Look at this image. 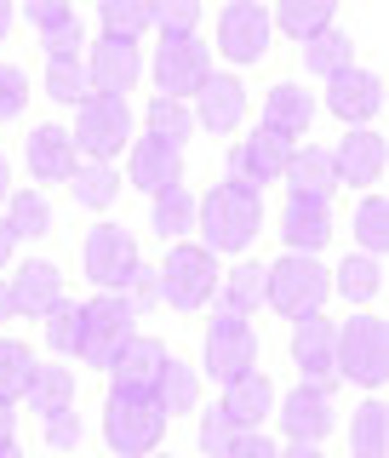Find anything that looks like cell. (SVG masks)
<instances>
[{"mask_svg": "<svg viewBox=\"0 0 389 458\" xmlns=\"http://www.w3.org/2000/svg\"><path fill=\"white\" fill-rule=\"evenodd\" d=\"M195 229L207 252H247L252 235L264 229V195L218 183V190H207L195 200Z\"/></svg>", "mask_w": 389, "mask_h": 458, "instance_id": "obj_1", "label": "cell"}, {"mask_svg": "<svg viewBox=\"0 0 389 458\" xmlns=\"http://www.w3.org/2000/svg\"><path fill=\"white\" fill-rule=\"evenodd\" d=\"M326 298H333V269L321 258L304 252H281L275 264H264V304L286 315V321H304V315H321Z\"/></svg>", "mask_w": 389, "mask_h": 458, "instance_id": "obj_2", "label": "cell"}, {"mask_svg": "<svg viewBox=\"0 0 389 458\" xmlns=\"http://www.w3.org/2000/svg\"><path fill=\"white\" fill-rule=\"evenodd\" d=\"M161 436H166L161 401L109 390V401H104V441L114 453H121V458H149V453H161Z\"/></svg>", "mask_w": 389, "mask_h": 458, "instance_id": "obj_3", "label": "cell"}, {"mask_svg": "<svg viewBox=\"0 0 389 458\" xmlns=\"http://www.w3.org/2000/svg\"><path fill=\"white\" fill-rule=\"evenodd\" d=\"M132 321H138V315H132V304H126L121 293H97L92 304H80V344H75V355H80L86 367L109 372L114 355L138 338Z\"/></svg>", "mask_w": 389, "mask_h": 458, "instance_id": "obj_4", "label": "cell"}, {"mask_svg": "<svg viewBox=\"0 0 389 458\" xmlns=\"http://www.w3.org/2000/svg\"><path fill=\"white\" fill-rule=\"evenodd\" d=\"M75 149L86 155V161H109L114 166V155L132 143V109H126V98H104V92H92L80 104L75 114Z\"/></svg>", "mask_w": 389, "mask_h": 458, "instance_id": "obj_5", "label": "cell"}, {"mask_svg": "<svg viewBox=\"0 0 389 458\" xmlns=\"http://www.w3.org/2000/svg\"><path fill=\"white\" fill-rule=\"evenodd\" d=\"M338 378H355L367 390L389 378V327L378 315H355L338 327Z\"/></svg>", "mask_w": 389, "mask_h": 458, "instance_id": "obj_6", "label": "cell"}, {"mask_svg": "<svg viewBox=\"0 0 389 458\" xmlns=\"http://www.w3.org/2000/svg\"><path fill=\"white\" fill-rule=\"evenodd\" d=\"M218 281H224L218 252H207V247H172V258L161 264V304L200 310V304H212Z\"/></svg>", "mask_w": 389, "mask_h": 458, "instance_id": "obj_7", "label": "cell"}, {"mask_svg": "<svg viewBox=\"0 0 389 458\" xmlns=\"http://www.w3.org/2000/svg\"><path fill=\"white\" fill-rule=\"evenodd\" d=\"M80 269H86V281H92L97 293H121L126 276L138 269V241H132V229L97 224L92 235H86V247H80Z\"/></svg>", "mask_w": 389, "mask_h": 458, "instance_id": "obj_8", "label": "cell"}, {"mask_svg": "<svg viewBox=\"0 0 389 458\" xmlns=\"http://www.w3.org/2000/svg\"><path fill=\"white\" fill-rule=\"evenodd\" d=\"M200 372L218 384L241 378V372H258V333L247 321H235V315H218L207 327V344H200Z\"/></svg>", "mask_w": 389, "mask_h": 458, "instance_id": "obj_9", "label": "cell"}, {"mask_svg": "<svg viewBox=\"0 0 389 458\" xmlns=\"http://www.w3.org/2000/svg\"><path fill=\"white\" fill-rule=\"evenodd\" d=\"M286 161H292V143L258 126V132H247L235 149H229V183H235V190L264 195V183H281Z\"/></svg>", "mask_w": 389, "mask_h": 458, "instance_id": "obj_10", "label": "cell"}, {"mask_svg": "<svg viewBox=\"0 0 389 458\" xmlns=\"http://www.w3.org/2000/svg\"><path fill=\"white\" fill-rule=\"evenodd\" d=\"M292 367L304 372V384L333 395V384H338V321H326V315L292 321Z\"/></svg>", "mask_w": 389, "mask_h": 458, "instance_id": "obj_11", "label": "cell"}, {"mask_svg": "<svg viewBox=\"0 0 389 458\" xmlns=\"http://www.w3.org/2000/svg\"><path fill=\"white\" fill-rule=\"evenodd\" d=\"M212 75V52L200 47L195 35H183V40H161L155 47V86H161V98H195L200 86H207Z\"/></svg>", "mask_w": 389, "mask_h": 458, "instance_id": "obj_12", "label": "cell"}, {"mask_svg": "<svg viewBox=\"0 0 389 458\" xmlns=\"http://www.w3.org/2000/svg\"><path fill=\"white\" fill-rule=\"evenodd\" d=\"M275 419H281V429H286V441H292V447H321V441L333 436L338 412H333V395H326V390H315V384H298V390L281 401Z\"/></svg>", "mask_w": 389, "mask_h": 458, "instance_id": "obj_13", "label": "cell"}, {"mask_svg": "<svg viewBox=\"0 0 389 458\" xmlns=\"http://www.w3.org/2000/svg\"><path fill=\"white\" fill-rule=\"evenodd\" d=\"M269 12L258 6V0H235V6H224L218 18V52L229 64H258V57L269 52Z\"/></svg>", "mask_w": 389, "mask_h": 458, "instance_id": "obj_14", "label": "cell"}, {"mask_svg": "<svg viewBox=\"0 0 389 458\" xmlns=\"http://www.w3.org/2000/svg\"><path fill=\"white\" fill-rule=\"evenodd\" d=\"M86 81H92V92H104V98H126L132 86L143 81V52H138V40H97L92 57H86Z\"/></svg>", "mask_w": 389, "mask_h": 458, "instance_id": "obj_15", "label": "cell"}, {"mask_svg": "<svg viewBox=\"0 0 389 458\" xmlns=\"http://www.w3.org/2000/svg\"><path fill=\"white\" fill-rule=\"evenodd\" d=\"M121 183H138L149 200L161 190H178L183 183V149H172V143H161V138H132V161H126Z\"/></svg>", "mask_w": 389, "mask_h": 458, "instance_id": "obj_16", "label": "cell"}, {"mask_svg": "<svg viewBox=\"0 0 389 458\" xmlns=\"http://www.w3.org/2000/svg\"><path fill=\"white\" fill-rule=\"evenodd\" d=\"M326 109L338 114V121H350V126H367L372 114L384 109V81L372 75V69H338L333 81H326Z\"/></svg>", "mask_w": 389, "mask_h": 458, "instance_id": "obj_17", "label": "cell"}, {"mask_svg": "<svg viewBox=\"0 0 389 458\" xmlns=\"http://www.w3.org/2000/svg\"><path fill=\"white\" fill-rule=\"evenodd\" d=\"M281 235H286V252L315 258L326 241H333V200L286 195V207H281Z\"/></svg>", "mask_w": 389, "mask_h": 458, "instance_id": "obj_18", "label": "cell"}, {"mask_svg": "<svg viewBox=\"0 0 389 458\" xmlns=\"http://www.w3.org/2000/svg\"><path fill=\"white\" fill-rule=\"evenodd\" d=\"M384 138L372 132V126H355L350 138H338V149H333V172H338V183H355V190H367V183H378L384 178Z\"/></svg>", "mask_w": 389, "mask_h": 458, "instance_id": "obj_19", "label": "cell"}, {"mask_svg": "<svg viewBox=\"0 0 389 458\" xmlns=\"http://www.w3.org/2000/svg\"><path fill=\"white\" fill-rule=\"evenodd\" d=\"M23 161H29V172H35L40 183H69L75 166H80V149H75V138H69L63 126H35Z\"/></svg>", "mask_w": 389, "mask_h": 458, "instance_id": "obj_20", "label": "cell"}, {"mask_svg": "<svg viewBox=\"0 0 389 458\" xmlns=\"http://www.w3.org/2000/svg\"><path fill=\"white\" fill-rule=\"evenodd\" d=\"M195 98H200L195 126H207V132H235V126L247 121V86H241L235 75H218V69H212Z\"/></svg>", "mask_w": 389, "mask_h": 458, "instance_id": "obj_21", "label": "cell"}, {"mask_svg": "<svg viewBox=\"0 0 389 458\" xmlns=\"http://www.w3.org/2000/svg\"><path fill=\"white\" fill-rule=\"evenodd\" d=\"M166 355H172V350H166L161 338H132L121 355H114V367H109L114 390H126V395H155V378H161Z\"/></svg>", "mask_w": 389, "mask_h": 458, "instance_id": "obj_22", "label": "cell"}, {"mask_svg": "<svg viewBox=\"0 0 389 458\" xmlns=\"http://www.w3.org/2000/svg\"><path fill=\"white\" fill-rule=\"evenodd\" d=\"M12 298H18V315H47L63 304V269L52 264V258H29L18 264V281H12Z\"/></svg>", "mask_w": 389, "mask_h": 458, "instance_id": "obj_23", "label": "cell"}, {"mask_svg": "<svg viewBox=\"0 0 389 458\" xmlns=\"http://www.w3.org/2000/svg\"><path fill=\"white\" fill-rule=\"evenodd\" d=\"M309 121H315V98L304 92V86H292V81H281V86H269L264 92V132H275V138H304L309 132Z\"/></svg>", "mask_w": 389, "mask_h": 458, "instance_id": "obj_24", "label": "cell"}, {"mask_svg": "<svg viewBox=\"0 0 389 458\" xmlns=\"http://www.w3.org/2000/svg\"><path fill=\"white\" fill-rule=\"evenodd\" d=\"M218 407L229 412V424H235V429H258L269 412H275V390H269L264 372H241V378L224 384V401H218Z\"/></svg>", "mask_w": 389, "mask_h": 458, "instance_id": "obj_25", "label": "cell"}, {"mask_svg": "<svg viewBox=\"0 0 389 458\" xmlns=\"http://www.w3.org/2000/svg\"><path fill=\"white\" fill-rule=\"evenodd\" d=\"M218 315H235V321H252L258 310H264V264H235V269H224V281H218Z\"/></svg>", "mask_w": 389, "mask_h": 458, "instance_id": "obj_26", "label": "cell"}, {"mask_svg": "<svg viewBox=\"0 0 389 458\" xmlns=\"http://www.w3.org/2000/svg\"><path fill=\"white\" fill-rule=\"evenodd\" d=\"M286 190L292 195H309V200H333L338 190V172H333V149H292L286 161Z\"/></svg>", "mask_w": 389, "mask_h": 458, "instance_id": "obj_27", "label": "cell"}, {"mask_svg": "<svg viewBox=\"0 0 389 458\" xmlns=\"http://www.w3.org/2000/svg\"><path fill=\"white\" fill-rule=\"evenodd\" d=\"M155 401H161V412L172 419V412H195L200 401V372L190 361H178V355H166L161 378H155Z\"/></svg>", "mask_w": 389, "mask_h": 458, "instance_id": "obj_28", "label": "cell"}, {"mask_svg": "<svg viewBox=\"0 0 389 458\" xmlns=\"http://www.w3.org/2000/svg\"><path fill=\"white\" fill-rule=\"evenodd\" d=\"M0 218L12 224V235H18V241H40V235H52V200L40 195V190H18V195H6Z\"/></svg>", "mask_w": 389, "mask_h": 458, "instance_id": "obj_29", "label": "cell"}, {"mask_svg": "<svg viewBox=\"0 0 389 458\" xmlns=\"http://www.w3.org/2000/svg\"><path fill=\"white\" fill-rule=\"evenodd\" d=\"M69 190H75V200L86 212H104V207H114V195H121L126 183H121V172L109 161H80L75 178H69Z\"/></svg>", "mask_w": 389, "mask_h": 458, "instance_id": "obj_30", "label": "cell"}, {"mask_svg": "<svg viewBox=\"0 0 389 458\" xmlns=\"http://www.w3.org/2000/svg\"><path fill=\"white\" fill-rule=\"evenodd\" d=\"M350 57H355V40L343 35V29H321L315 40H304V69L309 75H321V81H333L338 69H350Z\"/></svg>", "mask_w": 389, "mask_h": 458, "instance_id": "obj_31", "label": "cell"}, {"mask_svg": "<svg viewBox=\"0 0 389 458\" xmlns=\"http://www.w3.org/2000/svg\"><path fill=\"white\" fill-rule=\"evenodd\" d=\"M350 447H355V458H389V412H384V401H361V407H355Z\"/></svg>", "mask_w": 389, "mask_h": 458, "instance_id": "obj_32", "label": "cell"}, {"mask_svg": "<svg viewBox=\"0 0 389 458\" xmlns=\"http://www.w3.org/2000/svg\"><path fill=\"white\" fill-rule=\"evenodd\" d=\"M149 224H155V235H166V241H178V235H190L195 229V195L183 190H161L149 200Z\"/></svg>", "mask_w": 389, "mask_h": 458, "instance_id": "obj_33", "label": "cell"}, {"mask_svg": "<svg viewBox=\"0 0 389 458\" xmlns=\"http://www.w3.org/2000/svg\"><path fill=\"white\" fill-rule=\"evenodd\" d=\"M195 132H200V126H195V109L190 104H178V98H155V104H149V138L183 149Z\"/></svg>", "mask_w": 389, "mask_h": 458, "instance_id": "obj_34", "label": "cell"}, {"mask_svg": "<svg viewBox=\"0 0 389 458\" xmlns=\"http://www.w3.org/2000/svg\"><path fill=\"white\" fill-rule=\"evenodd\" d=\"M35 350H29L23 338H0V401H12L18 407V395L29 390V378H35Z\"/></svg>", "mask_w": 389, "mask_h": 458, "instance_id": "obj_35", "label": "cell"}, {"mask_svg": "<svg viewBox=\"0 0 389 458\" xmlns=\"http://www.w3.org/2000/svg\"><path fill=\"white\" fill-rule=\"evenodd\" d=\"M29 401H35V412L47 419L57 407H75V372L69 367H35V378H29Z\"/></svg>", "mask_w": 389, "mask_h": 458, "instance_id": "obj_36", "label": "cell"}, {"mask_svg": "<svg viewBox=\"0 0 389 458\" xmlns=\"http://www.w3.org/2000/svg\"><path fill=\"white\" fill-rule=\"evenodd\" d=\"M333 286L350 304H372L378 298V286H384V269H378V258H367V252H355V258H343L338 264V276H333Z\"/></svg>", "mask_w": 389, "mask_h": 458, "instance_id": "obj_37", "label": "cell"}, {"mask_svg": "<svg viewBox=\"0 0 389 458\" xmlns=\"http://www.w3.org/2000/svg\"><path fill=\"white\" fill-rule=\"evenodd\" d=\"M269 23H281L292 40H315L321 29H333V6L326 0H281V12Z\"/></svg>", "mask_w": 389, "mask_h": 458, "instance_id": "obj_38", "label": "cell"}, {"mask_svg": "<svg viewBox=\"0 0 389 458\" xmlns=\"http://www.w3.org/2000/svg\"><path fill=\"white\" fill-rule=\"evenodd\" d=\"M47 98H52V104H75V109L92 98V81H86V64H80V57L47 64Z\"/></svg>", "mask_w": 389, "mask_h": 458, "instance_id": "obj_39", "label": "cell"}, {"mask_svg": "<svg viewBox=\"0 0 389 458\" xmlns=\"http://www.w3.org/2000/svg\"><path fill=\"white\" fill-rule=\"evenodd\" d=\"M355 241H361L367 258H378L389 247V200L384 195H367L361 207H355Z\"/></svg>", "mask_w": 389, "mask_h": 458, "instance_id": "obj_40", "label": "cell"}, {"mask_svg": "<svg viewBox=\"0 0 389 458\" xmlns=\"http://www.w3.org/2000/svg\"><path fill=\"white\" fill-rule=\"evenodd\" d=\"M97 18H104L109 40H138L143 29H149V6H143V0H104Z\"/></svg>", "mask_w": 389, "mask_h": 458, "instance_id": "obj_41", "label": "cell"}, {"mask_svg": "<svg viewBox=\"0 0 389 458\" xmlns=\"http://www.w3.org/2000/svg\"><path fill=\"white\" fill-rule=\"evenodd\" d=\"M195 23H200V6H195V0H161V6H149V29H161L166 40L195 35Z\"/></svg>", "mask_w": 389, "mask_h": 458, "instance_id": "obj_42", "label": "cell"}, {"mask_svg": "<svg viewBox=\"0 0 389 458\" xmlns=\"http://www.w3.org/2000/svg\"><path fill=\"white\" fill-rule=\"evenodd\" d=\"M40 321H47V344L57 355H75V344H80V304H57V310H47L40 315Z\"/></svg>", "mask_w": 389, "mask_h": 458, "instance_id": "obj_43", "label": "cell"}, {"mask_svg": "<svg viewBox=\"0 0 389 458\" xmlns=\"http://www.w3.org/2000/svg\"><path fill=\"white\" fill-rule=\"evenodd\" d=\"M121 298H126V304H132V315L155 310V304H161V269H155V264H143V258H138V269H132V276H126Z\"/></svg>", "mask_w": 389, "mask_h": 458, "instance_id": "obj_44", "label": "cell"}, {"mask_svg": "<svg viewBox=\"0 0 389 458\" xmlns=\"http://www.w3.org/2000/svg\"><path fill=\"white\" fill-rule=\"evenodd\" d=\"M235 436H241V429L229 424L224 407H200V458H224Z\"/></svg>", "mask_w": 389, "mask_h": 458, "instance_id": "obj_45", "label": "cell"}, {"mask_svg": "<svg viewBox=\"0 0 389 458\" xmlns=\"http://www.w3.org/2000/svg\"><path fill=\"white\" fill-rule=\"evenodd\" d=\"M29 109V81L18 64H0V121H18Z\"/></svg>", "mask_w": 389, "mask_h": 458, "instance_id": "obj_46", "label": "cell"}, {"mask_svg": "<svg viewBox=\"0 0 389 458\" xmlns=\"http://www.w3.org/2000/svg\"><path fill=\"white\" fill-rule=\"evenodd\" d=\"M40 47H47V64H63V57H80L86 35H80V18H69L63 29H52V35H40Z\"/></svg>", "mask_w": 389, "mask_h": 458, "instance_id": "obj_47", "label": "cell"}, {"mask_svg": "<svg viewBox=\"0 0 389 458\" xmlns=\"http://www.w3.org/2000/svg\"><path fill=\"white\" fill-rule=\"evenodd\" d=\"M23 18L40 29V35H52V29H63L69 18H75V6H69V0H29L23 6Z\"/></svg>", "mask_w": 389, "mask_h": 458, "instance_id": "obj_48", "label": "cell"}, {"mask_svg": "<svg viewBox=\"0 0 389 458\" xmlns=\"http://www.w3.org/2000/svg\"><path fill=\"white\" fill-rule=\"evenodd\" d=\"M47 441H52V447H80V419H75V407L47 412Z\"/></svg>", "mask_w": 389, "mask_h": 458, "instance_id": "obj_49", "label": "cell"}, {"mask_svg": "<svg viewBox=\"0 0 389 458\" xmlns=\"http://www.w3.org/2000/svg\"><path fill=\"white\" fill-rule=\"evenodd\" d=\"M275 453H281V447H275L269 436H258V429H241V436L229 441V453H224V458H275Z\"/></svg>", "mask_w": 389, "mask_h": 458, "instance_id": "obj_50", "label": "cell"}, {"mask_svg": "<svg viewBox=\"0 0 389 458\" xmlns=\"http://www.w3.org/2000/svg\"><path fill=\"white\" fill-rule=\"evenodd\" d=\"M12 441H18V407L0 401V447H12Z\"/></svg>", "mask_w": 389, "mask_h": 458, "instance_id": "obj_51", "label": "cell"}, {"mask_svg": "<svg viewBox=\"0 0 389 458\" xmlns=\"http://www.w3.org/2000/svg\"><path fill=\"white\" fill-rule=\"evenodd\" d=\"M18 315V298H12V281H0V321H12Z\"/></svg>", "mask_w": 389, "mask_h": 458, "instance_id": "obj_52", "label": "cell"}, {"mask_svg": "<svg viewBox=\"0 0 389 458\" xmlns=\"http://www.w3.org/2000/svg\"><path fill=\"white\" fill-rule=\"evenodd\" d=\"M12 247H18V235H12V224L0 218V264H6V258H12Z\"/></svg>", "mask_w": 389, "mask_h": 458, "instance_id": "obj_53", "label": "cell"}, {"mask_svg": "<svg viewBox=\"0 0 389 458\" xmlns=\"http://www.w3.org/2000/svg\"><path fill=\"white\" fill-rule=\"evenodd\" d=\"M275 458H326L321 447H292V441H286V453H275Z\"/></svg>", "mask_w": 389, "mask_h": 458, "instance_id": "obj_54", "label": "cell"}, {"mask_svg": "<svg viewBox=\"0 0 389 458\" xmlns=\"http://www.w3.org/2000/svg\"><path fill=\"white\" fill-rule=\"evenodd\" d=\"M6 195H12V166H6V155H0V207H6Z\"/></svg>", "mask_w": 389, "mask_h": 458, "instance_id": "obj_55", "label": "cell"}, {"mask_svg": "<svg viewBox=\"0 0 389 458\" xmlns=\"http://www.w3.org/2000/svg\"><path fill=\"white\" fill-rule=\"evenodd\" d=\"M6 29H12V6L0 0V40H6Z\"/></svg>", "mask_w": 389, "mask_h": 458, "instance_id": "obj_56", "label": "cell"}, {"mask_svg": "<svg viewBox=\"0 0 389 458\" xmlns=\"http://www.w3.org/2000/svg\"><path fill=\"white\" fill-rule=\"evenodd\" d=\"M0 458H23V453H18V441H12V447H0Z\"/></svg>", "mask_w": 389, "mask_h": 458, "instance_id": "obj_57", "label": "cell"}, {"mask_svg": "<svg viewBox=\"0 0 389 458\" xmlns=\"http://www.w3.org/2000/svg\"><path fill=\"white\" fill-rule=\"evenodd\" d=\"M155 458H172V453H155Z\"/></svg>", "mask_w": 389, "mask_h": 458, "instance_id": "obj_58", "label": "cell"}]
</instances>
